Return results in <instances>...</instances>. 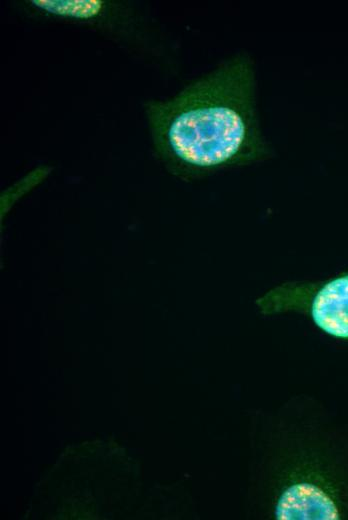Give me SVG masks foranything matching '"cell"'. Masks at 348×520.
<instances>
[{"label":"cell","mask_w":348,"mask_h":520,"mask_svg":"<svg viewBox=\"0 0 348 520\" xmlns=\"http://www.w3.org/2000/svg\"><path fill=\"white\" fill-rule=\"evenodd\" d=\"M21 3L31 16L84 25L149 58H161L165 53L153 22L132 4L103 0H30Z\"/></svg>","instance_id":"3957f363"},{"label":"cell","mask_w":348,"mask_h":520,"mask_svg":"<svg viewBox=\"0 0 348 520\" xmlns=\"http://www.w3.org/2000/svg\"><path fill=\"white\" fill-rule=\"evenodd\" d=\"M264 316L296 312L324 334L348 342V270L318 281H289L255 300Z\"/></svg>","instance_id":"277c9868"},{"label":"cell","mask_w":348,"mask_h":520,"mask_svg":"<svg viewBox=\"0 0 348 520\" xmlns=\"http://www.w3.org/2000/svg\"><path fill=\"white\" fill-rule=\"evenodd\" d=\"M279 430L263 451L259 484L275 520L348 519V432L318 414Z\"/></svg>","instance_id":"7a4b0ae2"},{"label":"cell","mask_w":348,"mask_h":520,"mask_svg":"<svg viewBox=\"0 0 348 520\" xmlns=\"http://www.w3.org/2000/svg\"><path fill=\"white\" fill-rule=\"evenodd\" d=\"M153 145L183 177L269 158L257 106L253 60L237 53L174 96L144 105Z\"/></svg>","instance_id":"6da1fadb"}]
</instances>
